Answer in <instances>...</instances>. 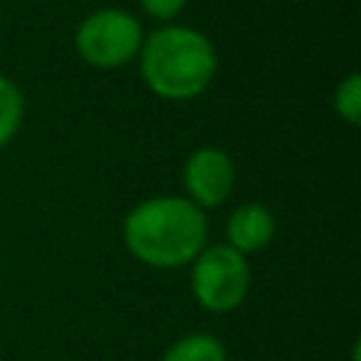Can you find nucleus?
Instances as JSON below:
<instances>
[{
  "label": "nucleus",
  "instance_id": "obj_9",
  "mask_svg": "<svg viewBox=\"0 0 361 361\" xmlns=\"http://www.w3.org/2000/svg\"><path fill=\"white\" fill-rule=\"evenodd\" d=\"M333 107H336V113H338L347 124H358V121H361V76H358V73H350V76L336 87Z\"/></svg>",
  "mask_w": 361,
  "mask_h": 361
},
{
  "label": "nucleus",
  "instance_id": "obj_10",
  "mask_svg": "<svg viewBox=\"0 0 361 361\" xmlns=\"http://www.w3.org/2000/svg\"><path fill=\"white\" fill-rule=\"evenodd\" d=\"M138 3L144 6L147 14H152L158 20H169V17H175L183 8L186 0H138Z\"/></svg>",
  "mask_w": 361,
  "mask_h": 361
},
{
  "label": "nucleus",
  "instance_id": "obj_6",
  "mask_svg": "<svg viewBox=\"0 0 361 361\" xmlns=\"http://www.w3.org/2000/svg\"><path fill=\"white\" fill-rule=\"evenodd\" d=\"M226 234H228V248H234L237 254L259 251L274 237V217L262 203H243L231 212L226 223Z\"/></svg>",
  "mask_w": 361,
  "mask_h": 361
},
{
  "label": "nucleus",
  "instance_id": "obj_1",
  "mask_svg": "<svg viewBox=\"0 0 361 361\" xmlns=\"http://www.w3.org/2000/svg\"><path fill=\"white\" fill-rule=\"evenodd\" d=\"M130 254L152 268H180L206 243V217L186 197H152L138 203L124 220Z\"/></svg>",
  "mask_w": 361,
  "mask_h": 361
},
{
  "label": "nucleus",
  "instance_id": "obj_5",
  "mask_svg": "<svg viewBox=\"0 0 361 361\" xmlns=\"http://www.w3.org/2000/svg\"><path fill=\"white\" fill-rule=\"evenodd\" d=\"M183 183L197 209L220 206L234 186V164L226 152L214 147H200L189 155L183 166Z\"/></svg>",
  "mask_w": 361,
  "mask_h": 361
},
{
  "label": "nucleus",
  "instance_id": "obj_7",
  "mask_svg": "<svg viewBox=\"0 0 361 361\" xmlns=\"http://www.w3.org/2000/svg\"><path fill=\"white\" fill-rule=\"evenodd\" d=\"M161 361H226V350L214 336L192 333L175 341Z\"/></svg>",
  "mask_w": 361,
  "mask_h": 361
},
{
  "label": "nucleus",
  "instance_id": "obj_2",
  "mask_svg": "<svg viewBox=\"0 0 361 361\" xmlns=\"http://www.w3.org/2000/svg\"><path fill=\"white\" fill-rule=\"evenodd\" d=\"M217 71L212 42L186 25L152 31L141 45V73L152 93L164 99H192L209 87Z\"/></svg>",
  "mask_w": 361,
  "mask_h": 361
},
{
  "label": "nucleus",
  "instance_id": "obj_3",
  "mask_svg": "<svg viewBox=\"0 0 361 361\" xmlns=\"http://www.w3.org/2000/svg\"><path fill=\"white\" fill-rule=\"evenodd\" d=\"M192 262V290L206 310L228 313L245 299L251 271L243 254L228 245H212L203 248Z\"/></svg>",
  "mask_w": 361,
  "mask_h": 361
},
{
  "label": "nucleus",
  "instance_id": "obj_8",
  "mask_svg": "<svg viewBox=\"0 0 361 361\" xmlns=\"http://www.w3.org/2000/svg\"><path fill=\"white\" fill-rule=\"evenodd\" d=\"M20 121H23V93L11 79L0 76V147H6L14 138Z\"/></svg>",
  "mask_w": 361,
  "mask_h": 361
},
{
  "label": "nucleus",
  "instance_id": "obj_4",
  "mask_svg": "<svg viewBox=\"0 0 361 361\" xmlns=\"http://www.w3.org/2000/svg\"><path fill=\"white\" fill-rule=\"evenodd\" d=\"M141 25L121 8H102L76 28V51L96 68L127 65L141 51Z\"/></svg>",
  "mask_w": 361,
  "mask_h": 361
}]
</instances>
